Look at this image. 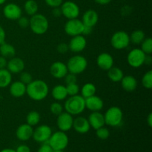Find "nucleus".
<instances>
[{
  "mask_svg": "<svg viewBox=\"0 0 152 152\" xmlns=\"http://www.w3.org/2000/svg\"><path fill=\"white\" fill-rule=\"evenodd\" d=\"M7 60L6 58L4 56H0V69H3V68H6L7 66Z\"/></svg>",
  "mask_w": 152,
  "mask_h": 152,
  "instance_id": "obj_47",
  "label": "nucleus"
},
{
  "mask_svg": "<svg viewBox=\"0 0 152 152\" xmlns=\"http://www.w3.org/2000/svg\"><path fill=\"white\" fill-rule=\"evenodd\" d=\"M146 54L140 48H134L127 56V62L132 68H138L144 65Z\"/></svg>",
  "mask_w": 152,
  "mask_h": 152,
  "instance_id": "obj_8",
  "label": "nucleus"
},
{
  "mask_svg": "<svg viewBox=\"0 0 152 152\" xmlns=\"http://www.w3.org/2000/svg\"><path fill=\"white\" fill-rule=\"evenodd\" d=\"M92 31H93V28L88 26H84V29H83V34L82 35H90L92 33Z\"/></svg>",
  "mask_w": 152,
  "mask_h": 152,
  "instance_id": "obj_48",
  "label": "nucleus"
},
{
  "mask_svg": "<svg viewBox=\"0 0 152 152\" xmlns=\"http://www.w3.org/2000/svg\"><path fill=\"white\" fill-rule=\"evenodd\" d=\"M66 65L68 72L78 75L86 71L88 67V61L85 56L77 54L68 59Z\"/></svg>",
  "mask_w": 152,
  "mask_h": 152,
  "instance_id": "obj_4",
  "label": "nucleus"
},
{
  "mask_svg": "<svg viewBox=\"0 0 152 152\" xmlns=\"http://www.w3.org/2000/svg\"><path fill=\"white\" fill-rule=\"evenodd\" d=\"M86 101V108L91 111H100L103 108L104 102L99 96H94L85 99Z\"/></svg>",
  "mask_w": 152,
  "mask_h": 152,
  "instance_id": "obj_20",
  "label": "nucleus"
},
{
  "mask_svg": "<svg viewBox=\"0 0 152 152\" xmlns=\"http://www.w3.org/2000/svg\"><path fill=\"white\" fill-rule=\"evenodd\" d=\"M62 15L68 19H77L80 13V7L77 3L72 1H66L62 2L60 6Z\"/></svg>",
  "mask_w": 152,
  "mask_h": 152,
  "instance_id": "obj_10",
  "label": "nucleus"
},
{
  "mask_svg": "<svg viewBox=\"0 0 152 152\" xmlns=\"http://www.w3.org/2000/svg\"><path fill=\"white\" fill-rule=\"evenodd\" d=\"M96 88L91 83H87L83 86L81 88V96L85 99L96 94Z\"/></svg>",
  "mask_w": 152,
  "mask_h": 152,
  "instance_id": "obj_29",
  "label": "nucleus"
},
{
  "mask_svg": "<svg viewBox=\"0 0 152 152\" xmlns=\"http://www.w3.org/2000/svg\"><path fill=\"white\" fill-rule=\"evenodd\" d=\"M12 83V74L7 69H0V88L8 87Z\"/></svg>",
  "mask_w": 152,
  "mask_h": 152,
  "instance_id": "obj_27",
  "label": "nucleus"
},
{
  "mask_svg": "<svg viewBox=\"0 0 152 152\" xmlns=\"http://www.w3.org/2000/svg\"><path fill=\"white\" fill-rule=\"evenodd\" d=\"M41 120V115L37 111H31L27 114L26 123L31 126H35L39 123Z\"/></svg>",
  "mask_w": 152,
  "mask_h": 152,
  "instance_id": "obj_32",
  "label": "nucleus"
},
{
  "mask_svg": "<svg viewBox=\"0 0 152 152\" xmlns=\"http://www.w3.org/2000/svg\"><path fill=\"white\" fill-rule=\"evenodd\" d=\"M72 128L77 133L81 134L88 133L91 129V126L88 119L86 117L79 115L76 118H74Z\"/></svg>",
  "mask_w": 152,
  "mask_h": 152,
  "instance_id": "obj_17",
  "label": "nucleus"
},
{
  "mask_svg": "<svg viewBox=\"0 0 152 152\" xmlns=\"http://www.w3.org/2000/svg\"><path fill=\"white\" fill-rule=\"evenodd\" d=\"M48 142L53 150H64L68 145L69 138L65 132L58 131L52 133Z\"/></svg>",
  "mask_w": 152,
  "mask_h": 152,
  "instance_id": "obj_6",
  "label": "nucleus"
},
{
  "mask_svg": "<svg viewBox=\"0 0 152 152\" xmlns=\"http://www.w3.org/2000/svg\"><path fill=\"white\" fill-rule=\"evenodd\" d=\"M24 10L28 16H33L38 12V3L35 0H27L24 4Z\"/></svg>",
  "mask_w": 152,
  "mask_h": 152,
  "instance_id": "obj_30",
  "label": "nucleus"
},
{
  "mask_svg": "<svg viewBox=\"0 0 152 152\" xmlns=\"http://www.w3.org/2000/svg\"><path fill=\"white\" fill-rule=\"evenodd\" d=\"M49 94V87L42 80H33L26 86V94L34 101H42L45 99Z\"/></svg>",
  "mask_w": 152,
  "mask_h": 152,
  "instance_id": "obj_1",
  "label": "nucleus"
},
{
  "mask_svg": "<svg viewBox=\"0 0 152 152\" xmlns=\"http://www.w3.org/2000/svg\"><path fill=\"white\" fill-rule=\"evenodd\" d=\"M111 1L112 0H94V1L96 4H100V5H106V4L111 3Z\"/></svg>",
  "mask_w": 152,
  "mask_h": 152,
  "instance_id": "obj_49",
  "label": "nucleus"
},
{
  "mask_svg": "<svg viewBox=\"0 0 152 152\" xmlns=\"http://www.w3.org/2000/svg\"><path fill=\"white\" fill-rule=\"evenodd\" d=\"M130 42L134 45H140L145 39V34L142 30H135L129 35Z\"/></svg>",
  "mask_w": 152,
  "mask_h": 152,
  "instance_id": "obj_31",
  "label": "nucleus"
},
{
  "mask_svg": "<svg viewBox=\"0 0 152 152\" xmlns=\"http://www.w3.org/2000/svg\"><path fill=\"white\" fill-rule=\"evenodd\" d=\"M37 152H53V149L50 147L48 142H44L41 145V146L39 148Z\"/></svg>",
  "mask_w": 152,
  "mask_h": 152,
  "instance_id": "obj_43",
  "label": "nucleus"
},
{
  "mask_svg": "<svg viewBox=\"0 0 152 152\" xmlns=\"http://www.w3.org/2000/svg\"><path fill=\"white\" fill-rule=\"evenodd\" d=\"M88 120L91 128H93L94 130L105 126V125L104 114H102L100 111H91L90 115L88 116Z\"/></svg>",
  "mask_w": 152,
  "mask_h": 152,
  "instance_id": "obj_21",
  "label": "nucleus"
},
{
  "mask_svg": "<svg viewBox=\"0 0 152 152\" xmlns=\"http://www.w3.org/2000/svg\"><path fill=\"white\" fill-rule=\"evenodd\" d=\"M142 85L145 88H152V71H148L144 74L142 78Z\"/></svg>",
  "mask_w": 152,
  "mask_h": 152,
  "instance_id": "obj_34",
  "label": "nucleus"
},
{
  "mask_svg": "<svg viewBox=\"0 0 152 152\" xmlns=\"http://www.w3.org/2000/svg\"><path fill=\"white\" fill-rule=\"evenodd\" d=\"M120 83L123 90L128 92H132L135 91L138 86L137 80L132 75L124 76Z\"/></svg>",
  "mask_w": 152,
  "mask_h": 152,
  "instance_id": "obj_24",
  "label": "nucleus"
},
{
  "mask_svg": "<svg viewBox=\"0 0 152 152\" xmlns=\"http://www.w3.org/2000/svg\"><path fill=\"white\" fill-rule=\"evenodd\" d=\"M25 67V62L21 58L14 56L7 61L6 68L11 74H20L24 71Z\"/></svg>",
  "mask_w": 152,
  "mask_h": 152,
  "instance_id": "obj_19",
  "label": "nucleus"
},
{
  "mask_svg": "<svg viewBox=\"0 0 152 152\" xmlns=\"http://www.w3.org/2000/svg\"><path fill=\"white\" fill-rule=\"evenodd\" d=\"M9 86V91L10 95L13 97L19 98L26 94V85L19 80L13 82Z\"/></svg>",
  "mask_w": 152,
  "mask_h": 152,
  "instance_id": "obj_23",
  "label": "nucleus"
},
{
  "mask_svg": "<svg viewBox=\"0 0 152 152\" xmlns=\"http://www.w3.org/2000/svg\"><path fill=\"white\" fill-rule=\"evenodd\" d=\"M96 135L99 139L105 140L110 137V131L108 128L102 126L96 130Z\"/></svg>",
  "mask_w": 152,
  "mask_h": 152,
  "instance_id": "obj_36",
  "label": "nucleus"
},
{
  "mask_svg": "<svg viewBox=\"0 0 152 152\" xmlns=\"http://www.w3.org/2000/svg\"><path fill=\"white\" fill-rule=\"evenodd\" d=\"M105 124L111 127H117L121 125L123 120V112L117 106H111L104 114Z\"/></svg>",
  "mask_w": 152,
  "mask_h": 152,
  "instance_id": "obj_5",
  "label": "nucleus"
},
{
  "mask_svg": "<svg viewBox=\"0 0 152 152\" xmlns=\"http://www.w3.org/2000/svg\"><path fill=\"white\" fill-rule=\"evenodd\" d=\"M84 26L82 20L78 18L73 19H68L64 26V30L67 35L70 37H75L83 34Z\"/></svg>",
  "mask_w": 152,
  "mask_h": 152,
  "instance_id": "obj_9",
  "label": "nucleus"
},
{
  "mask_svg": "<svg viewBox=\"0 0 152 152\" xmlns=\"http://www.w3.org/2000/svg\"><path fill=\"white\" fill-rule=\"evenodd\" d=\"M18 21V25L21 28H23V29H25V28H28L29 27L30 24V19L28 18H27L26 16H21L19 19H17Z\"/></svg>",
  "mask_w": 152,
  "mask_h": 152,
  "instance_id": "obj_39",
  "label": "nucleus"
},
{
  "mask_svg": "<svg viewBox=\"0 0 152 152\" xmlns=\"http://www.w3.org/2000/svg\"><path fill=\"white\" fill-rule=\"evenodd\" d=\"M45 1L48 6L53 8V7H60L63 2V0H45Z\"/></svg>",
  "mask_w": 152,
  "mask_h": 152,
  "instance_id": "obj_42",
  "label": "nucleus"
},
{
  "mask_svg": "<svg viewBox=\"0 0 152 152\" xmlns=\"http://www.w3.org/2000/svg\"><path fill=\"white\" fill-rule=\"evenodd\" d=\"M29 19V28L34 34L37 35H43L48 30V19L42 13H36L31 16Z\"/></svg>",
  "mask_w": 152,
  "mask_h": 152,
  "instance_id": "obj_3",
  "label": "nucleus"
},
{
  "mask_svg": "<svg viewBox=\"0 0 152 152\" xmlns=\"http://www.w3.org/2000/svg\"><path fill=\"white\" fill-rule=\"evenodd\" d=\"M50 111L53 115L58 116L62 113L64 111V107L60 102H59L58 101L53 102V103L50 104Z\"/></svg>",
  "mask_w": 152,
  "mask_h": 152,
  "instance_id": "obj_35",
  "label": "nucleus"
},
{
  "mask_svg": "<svg viewBox=\"0 0 152 152\" xmlns=\"http://www.w3.org/2000/svg\"><path fill=\"white\" fill-rule=\"evenodd\" d=\"M146 122H147V124L148 125L149 127H152V114L150 113L148 115L146 119Z\"/></svg>",
  "mask_w": 152,
  "mask_h": 152,
  "instance_id": "obj_51",
  "label": "nucleus"
},
{
  "mask_svg": "<svg viewBox=\"0 0 152 152\" xmlns=\"http://www.w3.org/2000/svg\"><path fill=\"white\" fill-rule=\"evenodd\" d=\"M22 14L21 7L15 3H8L3 7V15L9 20H17L22 16Z\"/></svg>",
  "mask_w": 152,
  "mask_h": 152,
  "instance_id": "obj_14",
  "label": "nucleus"
},
{
  "mask_svg": "<svg viewBox=\"0 0 152 152\" xmlns=\"http://www.w3.org/2000/svg\"><path fill=\"white\" fill-rule=\"evenodd\" d=\"M6 1V0H0V5H1V4H4Z\"/></svg>",
  "mask_w": 152,
  "mask_h": 152,
  "instance_id": "obj_53",
  "label": "nucleus"
},
{
  "mask_svg": "<svg viewBox=\"0 0 152 152\" xmlns=\"http://www.w3.org/2000/svg\"><path fill=\"white\" fill-rule=\"evenodd\" d=\"M56 50H57L58 53H61V54H65V53H68L69 50V47H68V44L65 42H61L56 47Z\"/></svg>",
  "mask_w": 152,
  "mask_h": 152,
  "instance_id": "obj_41",
  "label": "nucleus"
},
{
  "mask_svg": "<svg viewBox=\"0 0 152 152\" xmlns=\"http://www.w3.org/2000/svg\"><path fill=\"white\" fill-rule=\"evenodd\" d=\"M129 34L124 31H118L114 33L111 38V45L116 50H123L130 44Z\"/></svg>",
  "mask_w": 152,
  "mask_h": 152,
  "instance_id": "obj_7",
  "label": "nucleus"
},
{
  "mask_svg": "<svg viewBox=\"0 0 152 152\" xmlns=\"http://www.w3.org/2000/svg\"><path fill=\"white\" fill-rule=\"evenodd\" d=\"M114 60L113 56L106 52L101 53L96 58V65L102 71H108L114 66Z\"/></svg>",
  "mask_w": 152,
  "mask_h": 152,
  "instance_id": "obj_16",
  "label": "nucleus"
},
{
  "mask_svg": "<svg viewBox=\"0 0 152 152\" xmlns=\"http://www.w3.org/2000/svg\"><path fill=\"white\" fill-rule=\"evenodd\" d=\"M52 15L56 18H59L61 16H62V10H61L60 7H53V10H52Z\"/></svg>",
  "mask_w": 152,
  "mask_h": 152,
  "instance_id": "obj_45",
  "label": "nucleus"
},
{
  "mask_svg": "<svg viewBox=\"0 0 152 152\" xmlns=\"http://www.w3.org/2000/svg\"><path fill=\"white\" fill-rule=\"evenodd\" d=\"M98 21H99V14L95 10L89 9L83 13L82 22L85 26L94 28L97 24Z\"/></svg>",
  "mask_w": 152,
  "mask_h": 152,
  "instance_id": "obj_22",
  "label": "nucleus"
},
{
  "mask_svg": "<svg viewBox=\"0 0 152 152\" xmlns=\"http://www.w3.org/2000/svg\"><path fill=\"white\" fill-rule=\"evenodd\" d=\"M52 133V129L50 126L48 125H41L34 129L32 137L37 142L44 143L48 141Z\"/></svg>",
  "mask_w": 152,
  "mask_h": 152,
  "instance_id": "obj_11",
  "label": "nucleus"
},
{
  "mask_svg": "<svg viewBox=\"0 0 152 152\" xmlns=\"http://www.w3.org/2000/svg\"><path fill=\"white\" fill-rule=\"evenodd\" d=\"M63 107L65 111L72 116L80 115L86 109L85 98L80 94L69 96L65 100Z\"/></svg>",
  "mask_w": 152,
  "mask_h": 152,
  "instance_id": "obj_2",
  "label": "nucleus"
},
{
  "mask_svg": "<svg viewBox=\"0 0 152 152\" xmlns=\"http://www.w3.org/2000/svg\"><path fill=\"white\" fill-rule=\"evenodd\" d=\"M0 55L6 59H10L16 56V49L11 44L5 42L0 45Z\"/></svg>",
  "mask_w": 152,
  "mask_h": 152,
  "instance_id": "obj_26",
  "label": "nucleus"
},
{
  "mask_svg": "<svg viewBox=\"0 0 152 152\" xmlns=\"http://www.w3.org/2000/svg\"><path fill=\"white\" fill-rule=\"evenodd\" d=\"M141 50L146 55H151L152 53V39L151 37L145 38L141 43Z\"/></svg>",
  "mask_w": 152,
  "mask_h": 152,
  "instance_id": "obj_33",
  "label": "nucleus"
},
{
  "mask_svg": "<svg viewBox=\"0 0 152 152\" xmlns=\"http://www.w3.org/2000/svg\"><path fill=\"white\" fill-rule=\"evenodd\" d=\"M34 129L28 123L20 125L16 131V136L20 141H28L32 138Z\"/></svg>",
  "mask_w": 152,
  "mask_h": 152,
  "instance_id": "obj_18",
  "label": "nucleus"
},
{
  "mask_svg": "<svg viewBox=\"0 0 152 152\" xmlns=\"http://www.w3.org/2000/svg\"><path fill=\"white\" fill-rule=\"evenodd\" d=\"M73 122H74L73 116L66 111H63L57 116L56 126L59 131L67 132L72 129Z\"/></svg>",
  "mask_w": 152,
  "mask_h": 152,
  "instance_id": "obj_12",
  "label": "nucleus"
},
{
  "mask_svg": "<svg viewBox=\"0 0 152 152\" xmlns=\"http://www.w3.org/2000/svg\"><path fill=\"white\" fill-rule=\"evenodd\" d=\"M6 38V33L4 28L0 25V45L4 42Z\"/></svg>",
  "mask_w": 152,
  "mask_h": 152,
  "instance_id": "obj_46",
  "label": "nucleus"
},
{
  "mask_svg": "<svg viewBox=\"0 0 152 152\" xmlns=\"http://www.w3.org/2000/svg\"><path fill=\"white\" fill-rule=\"evenodd\" d=\"M65 82L66 83V85H69V84H74V83H77V77L76 74H72V73H69L68 72V74H66L65 77Z\"/></svg>",
  "mask_w": 152,
  "mask_h": 152,
  "instance_id": "obj_40",
  "label": "nucleus"
},
{
  "mask_svg": "<svg viewBox=\"0 0 152 152\" xmlns=\"http://www.w3.org/2000/svg\"><path fill=\"white\" fill-rule=\"evenodd\" d=\"M51 95L56 101L65 100L68 97L66 87L63 85H56L53 88L51 91Z\"/></svg>",
  "mask_w": 152,
  "mask_h": 152,
  "instance_id": "obj_25",
  "label": "nucleus"
},
{
  "mask_svg": "<svg viewBox=\"0 0 152 152\" xmlns=\"http://www.w3.org/2000/svg\"><path fill=\"white\" fill-rule=\"evenodd\" d=\"M66 90L67 93H68V96H75V95L79 94L80 91V88L77 83H74V84H69L66 85Z\"/></svg>",
  "mask_w": 152,
  "mask_h": 152,
  "instance_id": "obj_37",
  "label": "nucleus"
},
{
  "mask_svg": "<svg viewBox=\"0 0 152 152\" xmlns=\"http://www.w3.org/2000/svg\"><path fill=\"white\" fill-rule=\"evenodd\" d=\"M53 152H64V150H53Z\"/></svg>",
  "mask_w": 152,
  "mask_h": 152,
  "instance_id": "obj_54",
  "label": "nucleus"
},
{
  "mask_svg": "<svg viewBox=\"0 0 152 152\" xmlns=\"http://www.w3.org/2000/svg\"><path fill=\"white\" fill-rule=\"evenodd\" d=\"M152 63V57L151 55H146L145 58V62H144V65H150Z\"/></svg>",
  "mask_w": 152,
  "mask_h": 152,
  "instance_id": "obj_50",
  "label": "nucleus"
},
{
  "mask_svg": "<svg viewBox=\"0 0 152 152\" xmlns=\"http://www.w3.org/2000/svg\"><path fill=\"white\" fill-rule=\"evenodd\" d=\"M86 46H87V40L85 36L82 34L72 37L68 44L69 50L74 53H79L83 51L86 49Z\"/></svg>",
  "mask_w": 152,
  "mask_h": 152,
  "instance_id": "obj_13",
  "label": "nucleus"
},
{
  "mask_svg": "<svg viewBox=\"0 0 152 152\" xmlns=\"http://www.w3.org/2000/svg\"><path fill=\"white\" fill-rule=\"evenodd\" d=\"M16 152H31V148L27 145H20L15 150Z\"/></svg>",
  "mask_w": 152,
  "mask_h": 152,
  "instance_id": "obj_44",
  "label": "nucleus"
},
{
  "mask_svg": "<svg viewBox=\"0 0 152 152\" xmlns=\"http://www.w3.org/2000/svg\"><path fill=\"white\" fill-rule=\"evenodd\" d=\"M19 81H21L22 83L27 86L33 81V77L29 72L23 71L19 74Z\"/></svg>",
  "mask_w": 152,
  "mask_h": 152,
  "instance_id": "obj_38",
  "label": "nucleus"
},
{
  "mask_svg": "<svg viewBox=\"0 0 152 152\" xmlns=\"http://www.w3.org/2000/svg\"><path fill=\"white\" fill-rule=\"evenodd\" d=\"M0 152H16L15 149H13V148H4Z\"/></svg>",
  "mask_w": 152,
  "mask_h": 152,
  "instance_id": "obj_52",
  "label": "nucleus"
},
{
  "mask_svg": "<svg viewBox=\"0 0 152 152\" xmlns=\"http://www.w3.org/2000/svg\"><path fill=\"white\" fill-rule=\"evenodd\" d=\"M124 77L123 71L118 67H114L108 71V77L113 83H119Z\"/></svg>",
  "mask_w": 152,
  "mask_h": 152,
  "instance_id": "obj_28",
  "label": "nucleus"
},
{
  "mask_svg": "<svg viewBox=\"0 0 152 152\" xmlns=\"http://www.w3.org/2000/svg\"><path fill=\"white\" fill-rule=\"evenodd\" d=\"M68 73L66 64L60 61H56L51 64L50 67V74L55 79H63Z\"/></svg>",
  "mask_w": 152,
  "mask_h": 152,
  "instance_id": "obj_15",
  "label": "nucleus"
}]
</instances>
